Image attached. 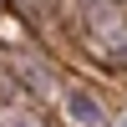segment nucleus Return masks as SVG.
Instances as JSON below:
<instances>
[{"mask_svg":"<svg viewBox=\"0 0 127 127\" xmlns=\"http://www.w3.org/2000/svg\"><path fill=\"white\" fill-rule=\"evenodd\" d=\"M66 117L71 122H81V127H102V102L92 97V92H66Z\"/></svg>","mask_w":127,"mask_h":127,"instance_id":"1","label":"nucleus"}]
</instances>
